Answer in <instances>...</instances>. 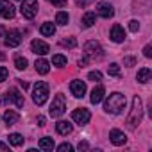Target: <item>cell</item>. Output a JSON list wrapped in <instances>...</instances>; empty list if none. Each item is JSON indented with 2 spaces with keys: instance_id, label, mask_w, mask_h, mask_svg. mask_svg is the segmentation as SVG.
<instances>
[{
  "instance_id": "1",
  "label": "cell",
  "mask_w": 152,
  "mask_h": 152,
  "mask_svg": "<svg viewBox=\"0 0 152 152\" xmlns=\"http://www.w3.org/2000/svg\"><path fill=\"white\" fill-rule=\"evenodd\" d=\"M141 118H143V104H141V99L136 95L132 99V107H131V113L127 116V129L129 131H134L140 124H141Z\"/></svg>"
},
{
  "instance_id": "2",
  "label": "cell",
  "mask_w": 152,
  "mask_h": 152,
  "mask_svg": "<svg viewBox=\"0 0 152 152\" xmlns=\"http://www.w3.org/2000/svg\"><path fill=\"white\" fill-rule=\"evenodd\" d=\"M104 109L107 113H111V115H120L125 109V97L122 93H118V91L111 93L104 102Z\"/></svg>"
},
{
  "instance_id": "3",
  "label": "cell",
  "mask_w": 152,
  "mask_h": 152,
  "mask_svg": "<svg viewBox=\"0 0 152 152\" xmlns=\"http://www.w3.org/2000/svg\"><path fill=\"white\" fill-rule=\"evenodd\" d=\"M32 100L38 106H43L48 100V84L43 81H38L32 88Z\"/></svg>"
},
{
  "instance_id": "4",
  "label": "cell",
  "mask_w": 152,
  "mask_h": 152,
  "mask_svg": "<svg viewBox=\"0 0 152 152\" xmlns=\"http://www.w3.org/2000/svg\"><path fill=\"white\" fill-rule=\"evenodd\" d=\"M11 102H15L16 107H23V104H25L23 95H22L16 88H9V90L6 91L4 99H2V104H4V106H6V104H11Z\"/></svg>"
},
{
  "instance_id": "5",
  "label": "cell",
  "mask_w": 152,
  "mask_h": 152,
  "mask_svg": "<svg viewBox=\"0 0 152 152\" xmlns=\"http://www.w3.org/2000/svg\"><path fill=\"white\" fill-rule=\"evenodd\" d=\"M102 47H100V43L99 41H88L86 45H84V56L90 59V61H93V59H100L102 57Z\"/></svg>"
},
{
  "instance_id": "6",
  "label": "cell",
  "mask_w": 152,
  "mask_h": 152,
  "mask_svg": "<svg viewBox=\"0 0 152 152\" xmlns=\"http://www.w3.org/2000/svg\"><path fill=\"white\" fill-rule=\"evenodd\" d=\"M64 111H66V99L63 95H56V99L52 100V106H50V116L59 118Z\"/></svg>"
},
{
  "instance_id": "7",
  "label": "cell",
  "mask_w": 152,
  "mask_h": 152,
  "mask_svg": "<svg viewBox=\"0 0 152 152\" xmlns=\"http://www.w3.org/2000/svg\"><path fill=\"white\" fill-rule=\"evenodd\" d=\"M23 18L32 20L38 15V0H22V7H20Z\"/></svg>"
},
{
  "instance_id": "8",
  "label": "cell",
  "mask_w": 152,
  "mask_h": 152,
  "mask_svg": "<svg viewBox=\"0 0 152 152\" xmlns=\"http://www.w3.org/2000/svg\"><path fill=\"white\" fill-rule=\"evenodd\" d=\"M72 120H73L75 124H79V125H86V124L91 120V113H90L88 109H84V107L75 109V111L72 113Z\"/></svg>"
},
{
  "instance_id": "9",
  "label": "cell",
  "mask_w": 152,
  "mask_h": 152,
  "mask_svg": "<svg viewBox=\"0 0 152 152\" xmlns=\"http://www.w3.org/2000/svg\"><path fill=\"white\" fill-rule=\"evenodd\" d=\"M6 47H9V48H15V47H18L20 43H22V32L20 31H9V32H6Z\"/></svg>"
},
{
  "instance_id": "10",
  "label": "cell",
  "mask_w": 152,
  "mask_h": 152,
  "mask_svg": "<svg viewBox=\"0 0 152 152\" xmlns=\"http://www.w3.org/2000/svg\"><path fill=\"white\" fill-rule=\"evenodd\" d=\"M0 16L6 20L15 18V6L11 2H7V0H0Z\"/></svg>"
},
{
  "instance_id": "11",
  "label": "cell",
  "mask_w": 152,
  "mask_h": 152,
  "mask_svg": "<svg viewBox=\"0 0 152 152\" xmlns=\"http://www.w3.org/2000/svg\"><path fill=\"white\" fill-rule=\"evenodd\" d=\"M70 91H72L73 97L83 99L84 93H86V83H84V81H72V84H70Z\"/></svg>"
},
{
  "instance_id": "12",
  "label": "cell",
  "mask_w": 152,
  "mask_h": 152,
  "mask_svg": "<svg viewBox=\"0 0 152 152\" xmlns=\"http://www.w3.org/2000/svg\"><path fill=\"white\" fill-rule=\"evenodd\" d=\"M31 48H32V52L38 54V56H45V54L50 52V47H48L45 41H41V39H34V41L31 43Z\"/></svg>"
},
{
  "instance_id": "13",
  "label": "cell",
  "mask_w": 152,
  "mask_h": 152,
  "mask_svg": "<svg viewBox=\"0 0 152 152\" xmlns=\"http://www.w3.org/2000/svg\"><path fill=\"white\" fill-rule=\"evenodd\" d=\"M109 36H111V39L115 41V43H122L124 39H125V31H124V27L122 25H113L111 27V32H109Z\"/></svg>"
},
{
  "instance_id": "14",
  "label": "cell",
  "mask_w": 152,
  "mask_h": 152,
  "mask_svg": "<svg viewBox=\"0 0 152 152\" xmlns=\"http://www.w3.org/2000/svg\"><path fill=\"white\" fill-rule=\"evenodd\" d=\"M109 140H111V143L116 145V147H120V145H124V143L127 141L125 134H124L122 131H118V129H113V131L109 132Z\"/></svg>"
},
{
  "instance_id": "15",
  "label": "cell",
  "mask_w": 152,
  "mask_h": 152,
  "mask_svg": "<svg viewBox=\"0 0 152 152\" xmlns=\"http://www.w3.org/2000/svg\"><path fill=\"white\" fill-rule=\"evenodd\" d=\"M97 13H99L102 18H111V16L115 15L113 6H111V4H107V2H100V4L97 6Z\"/></svg>"
},
{
  "instance_id": "16",
  "label": "cell",
  "mask_w": 152,
  "mask_h": 152,
  "mask_svg": "<svg viewBox=\"0 0 152 152\" xmlns=\"http://www.w3.org/2000/svg\"><path fill=\"white\" fill-rule=\"evenodd\" d=\"M104 95H106V90H104V86H102V84H99L97 88H93L91 97H90L91 104H99V102H102V100H104Z\"/></svg>"
},
{
  "instance_id": "17",
  "label": "cell",
  "mask_w": 152,
  "mask_h": 152,
  "mask_svg": "<svg viewBox=\"0 0 152 152\" xmlns=\"http://www.w3.org/2000/svg\"><path fill=\"white\" fill-rule=\"evenodd\" d=\"M56 131H57L59 134L66 136V134H70V132L73 131V125H72L68 120H59V122L56 124Z\"/></svg>"
},
{
  "instance_id": "18",
  "label": "cell",
  "mask_w": 152,
  "mask_h": 152,
  "mask_svg": "<svg viewBox=\"0 0 152 152\" xmlns=\"http://www.w3.org/2000/svg\"><path fill=\"white\" fill-rule=\"evenodd\" d=\"M136 79H138V83H141V84H147V83L152 79V70H150V68H141V70H138Z\"/></svg>"
},
{
  "instance_id": "19",
  "label": "cell",
  "mask_w": 152,
  "mask_h": 152,
  "mask_svg": "<svg viewBox=\"0 0 152 152\" xmlns=\"http://www.w3.org/2000/svg\"><path fill=\"white\" fill-rule=\"evenodd\" d=\"M18 120H20V115H18L16 111H13V109H7V111L4 113V122H6L7 125H15Z\"/></svg>"
},
{
  "instance_id": "20",
  "label": "cell",
  "mask_w": 152,
  "mask_h": 152,
  "mask_svg": "<svg viewBox=\"0 0 152 152\" xmlns=\"http://www.w3.org/2000/svg\"><path fill=\"white\" fill-rule=\"evenodd\" d=\"M34 66H36V72H38V73H41V75L48 73V70H50V64H48V61H47V59H38Z\"/></svg>"
},
{
  "instance_id": "21",
  "label": "cell",
  "mask_w": 152,
  "mask_h": 152,
  "mask_svg": "<svg viewBox=\"0 0 152 152\" xmlns=\"http://www.w3.org/2000/svg\"><path fill=\"white\" fill-rule=\"evenodd\" d=\"M38 147H39L41 150H52V148H54V140H52V138H48V136H45V138H41V140H39Z\"/></svg>"
},
{
  "instance_id": "22",
  "label": "cell",
  "mask_w": 152,
  "mask_h": 152,
  "mask_svg": "<svg viewBox=\"0 0 152 152\" xmlns=\"http://www.w3.org/2000/svg\"><path fill=\"white\" fill-rule=\"evenodd\" d=\"M95 20H97L95 13L88 11V13H86V15L83 16V25H84V27H93V25H95Z\"/></svg>"
},
{
  "instance_id": "23",
  "label": "cell",
  "mask_w": 152,
  "mask_h": 152,
  "mask_svg": "<svg viewBox=\"0 0 152 152\" xmlns=\"http://www.w3.org/2000/svg\"><path fill=\"white\" fill-rule=\"evenodd\" d=\"M39 32H41L43 36H52V34H56V25H54V23H50V22H47V23H43V25H41Z\"/></svg>"
},
{
  "instance_id": "24",
  "label": "cell",
  "mask_w": 152,
  "mask_h": 152,
  "mask_svg": "<svg viewBox=\"0 0 152 152\" xmlns=\"http://www.w3.org/2000/svg\"><path fill=\"white\" fill-rule=\"evenodd\" d=\"M9 143L13 147H22L23 145V136L18 134V132H13V134H9Z\"/></svg>"
},
{
  "instance_id": "25",
  "label": "cell",
  "mask_w": 152,
  "mask_h": 152,
  "mask_svg": "<svg viewBox=\"0 0 152 152\" xmlns=\"http://www.w3.org/2000/svg\"><path fill=\"white\" fill-rule=\"evenodd\" d=\"M68 20H70V16H68V13H64V11H59V13L56 15V23H57V25H66Z\"/></svg>"
},
{
  "instance_id": "26",
  "label": "cell",
  "mask_w": 152,
  "mask_h": 152,
  "mask_svg": "<svg viewBox=\"0 0 152 152\" xmlns=\"http://www.w3.org/2000/svg\"><path fill=\"white\" fill-rule=\"evenodd\" d=\"M52 64L63 68V66H66V57L61 56V54H56V56H52Z\"/></svg>"
},
{
  "instance_id": "27",
  "label": "cell",
  "mask_w": 152,
  "mask_h": 152,
  "mask_svg": "<svg viewBox=\"0 0 152 152\" xmlns=\"http://www.w3.org/2000/svg\"><path fill=\"white\" fill-rule=\"evenodd\" d=\"M107 73L111 75V77H120V66L116 63H111L109 68H107Z\"/></svg>"
},
{
  "instance_id": "28",
  "label": "cell",
  "mask_w": 152,
  "mask_h": 152,
  "mask_svg": "<svg viewBox=\"0 0 152 152\" xmlns=\"http://www.w3.org/2000/svg\"><path fill=\"white\" fill-rule=\"evenodd\" d=\"M61 47L73 48V47H77V39H75V38H66V39H61Z\"/></svg>"
},
{
  "instance_id": "29",
  "label": "cell",
  "mask_w": 152,
  "mask_h": 152,
  "mask_svg": "<svg viewBox=\"0 0 152 152\" xmlns=\"http://www.w3.org/2000/svg\"><path fill=\"white\" fill-rule=\"evenodd\" d=\"M15 66H16L18 70H25V68H27V59L22 57V56H18V57L15 59Z\"/></svg>"
},
{
  "instance_id": "30",
  "label": "cell",
  "mask_w": 152,
  "mask_h": 152,
  "mask_svg": "<svg viewBox=\"0 0 152 152\" xmlns=\"http://www.w3.org/2000/svg\"><path fill=\"white\" fill-rule=\"evenodd\" d=\"M88 79H90V81H93V83H100V81H102V73H100L99 70H95V72H90Z\"/></svg>"
},
{
  "instance_id": "31",
  "label": "cell",
  "mask_w": 152,
  "mask_h": 152,
  "mask_svg": "<svg viewBox=\"0 0 152 152\" xmlns=\"http://www.w3.org/2000/svg\"><path fill=\"white\" fill-rule=\"evenodd\" d=\"M7 75H9L7 68L6 66H0V83H6L7 81Z\"/></svg>"
},
{
  "instance_id": "32",
  "label": "cell",
  "mask_w": 152,
  "mask_h": 152,
  "mask_svg": "<svg viewBox=\"0 0 152 152\" xmlns=\"http://www.w3.org/2000/svg\"><path fill=\"white\" fill-rule=\"evenodd\" d=\"M72 148H73V147H72L70 143H61V145L57 147V150H59V152H70Z\"/></svg>"
},
{
  "instance_id": "33",
  "label": "cell",
  "mask_w": 152,
  "mask_h": 152,
  "mask_svg": "<svg viewBox=\"0 0 152 152\" xmlns=\"http://www.w3.org/2000/svg\"><path fill=\"white\" fill-rule=\"evenodd\" d=\"M129 29H131V32H138V29H140V23H138L136 20H131V22H129Z\"/></svg>"
},
{
  "instance_id": "34",
  "label": "cell",
  "mask_w": 152,
  "mask_h": 152,
  "mask_svg": "<svg viewBox=\"0 0 152 152\" xmlns=\"http://www.w3.org/2000/svg\"><path fill=\"white\" fill-rule=\"evenodd\" d=\"M136 64V57H124V66H134Z\"/></svg>"
},
{
  "instance_id": "35",
  "label": "cell",
  "mask_w": 152,
  "mask_h": 152,
  "mask_svg": "<svg viewBox=\"0 0 152 152\" xmlns=\"http://www.w3.org/2000/svg\"><path fill=\"white\" fill-rule=\"evenodd\" d=\"M50 2H52L56 7H64V6H66V0H50Z\"/></svg>"
},
{
  "instance_id": "36",
  "label": "cell",
  "mask_w": 152,
  "mask_h": 152,
  "mask_svg": "<svg viewBox=\"0 0 152 152\" xmlns=\"http://www.w3.org/2000/svg\"><path fill=\"white\" fill-rule=\"evenodd\" d=\"M143 56H145V57H152V47H150V45H147V47L143 48Z\"/></svg>"
},
{
  "instance_id": "37",
  "label": "cell",
  "mask_w": 152,
  "mask_h": 152,
  "mask_svg": "<svg viewBox=\"0 0 152 152\" xmlns=\"http://www.w3.org/2000/svg\"><path fill=\"white\" fill-rule=\"evenodd\" d=\"M90 2H93V0H77V6L79 7H86Z\"/></svg>"
},
{
  "instance_id": "38",
  "label": "cell",
  "mask_w": 152,
  "mask_h": 152,
  "mask_svg": "<svg viewBox=\"0 0 152 152\" xmlns=\"http://www.w3.org/2000/svg\"><path fill=\"white\" fill-rule=\"evenodd\" d=\"M88 61H90V59H88V57H86V56H84V57H83V59H79V63H77V64H79V66H81V68H84V66H86V63H88Z\"/></svg>"
},
{
  "instance_id": "39",
  "label": "cell",
  "mask_w": 152,
  "mask_h": 152,
  "mask_svg": "<svg viewBox=\"0 0 152 152\" xmlns=\"http://www.w3.org/2000/svg\"><path fill=\"white\" fill-rule=\"evenodd\" d=\"M88 147H90V145H88L86 141H81V143L77 145V148H79V150H88Z\"/></svg>"
},
{
  "instance_id": "40",
  "label": "cell",
  "mask_w": 152,
  "mask_h": 152,
  "mask_svg": "<svg viewBox=\"0 0 152 152\" xmlns=\"http://www.w3.org/2000/svg\"><path fill=\"white\" fill-rule=\"evenodd\" d=\"M0 150H4V152H6V150H9V145H7V143H4V141H0Z\"/></svg>"
},
{
  "instance_id": "41",
  "label": "cell",
  "mask_w": 152,
  "mask_h": 152,
  "mask_svg": "<svg viewBox=\"0 0 152 152\" xmlns=\"http://www.w3.org/2000/svg\"><path fill=\"white\" fill-rule=\"evenodd\" d=\"M45 122H47V120H45V116H38V125H41V127H43V125H45Z\"/></svg>"
},
{
  "instance_id": "42",
  "label": "cell",
  "mask_w": 152,
  "mask_h": 152,
  "mask_svg": "<svg viewBox=\"0 0 152 152\" xmlns=\"http://www.w3.org/2000/svg\"><path fill=\"white\" fill-rule=\"evenodd\" d=\"M18 83H20V86H22V88H23V90H27V88H29V84H27V83H25V81H18Z\"/></svg>"
},
{
  "instance_id": "43",
  "label": "cell",
  "mask_w": 152,
  "mask_h": 152,
  "mask_svg": "<svg viewBox=\"0 0 152 152\" xmlns=\"http://www.w3.org/2000/svg\"><path fill=\"white\" fill-rule=\"evenodd\" d=\"M6 32H7L6 27H4V25H0V36H6Z\"/></svg>"
}]
</instances>
